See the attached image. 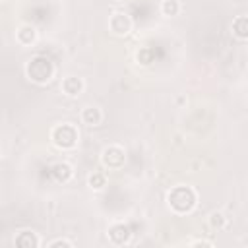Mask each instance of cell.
I'll return each mask as SVG.
<instances>
[{"instance_id": "cell-14", "label": "cell", "mask_w": 248, "mask_h": 248, "mask_svg": "<svg viewBox=\"0 0 248 248\" xmlns=\"http://www.w3.org/2000/svg\"><path fill=\"white\" fill-rule=\"evenodd\" d=\"M87 186H89L91 190H95V192L103 190V188L107 186V174H105L103 170H95V172H91V174L87 176Z\"/></svg>"}, {"instance_id": "cell-13", "label": "cell", "mask_w": 248, "mask_h": 248, "mask_svg": "<svg viewBox=\"0 0 248 248\" xmlns=\"http://www.w3.org/2000/svg\"><path fill=\"white\" fill-rule=\"evenodd\" d=\"M180 10H182V4L178 0H161V4H159V12L165 17H174L180 14Z\"/></svg>"}, {"instance_id": "cell-15", "label": "cell", "mask_w": 248, "mask_h": 248, "mask_svg": "<svg viewBox=\"0 0 248 248\" xmlns=\"http://www.w3.org/2000/svg\"><path fill=\"white\" fill-rule=\"evenodd\" d=\"M227 223H229V221H227V217H225L223 211H211L209 217H207V225H209L213 231H221V229H225Z\"/></svg>"}, {"instance_id": "cell-11", "label": "cell", "mask_w": 248, "mask_h": 248, "mask_svg": "<svg viewBox=\"0 0 248 248\" xmlns=\"http://www.w3.org/2000/svg\"><path fill=\"white\" fill-rule=\"evenodd\" d=\"M50 174H52V178L56 182L66 184V182H70L74 178V167L70 163H66V161H58V163H54L50 167Z\"/></svg>"}, {"instance_id": "cell-17", "label": "cell", "mask_w": 248, "mask_h": 248, "mask_svg": "<svg viewBox=\"0 0 248 248\" xmlns=\"http://www.w3.org/2000/svg\"><path fill=\"white\" fill-rule=\"evenodd\" d=\"M136 58H138V62H140V64H143V66H149V64L153 62V54H151V48H141V50H138Z\"/></svg>"}, {"instance_id": "cell-7", "label": "cell", "mask_w": 248, "mask_h": 248, "mask_svg": "<svg viewBox=\"0 0 248 248\" xmlns=\"http://www.w3.org/2000/svg\"><path fill=\"white\" fill-rule=\"evenodd\" d=\"M79 120H81V124H85V126H89V128H97V126L103 124L105 112H103V108L97 107V105H87V107L81 108Z\"/></svg>"}, {"instance_id": "cell-1", "label": "cell", "mask_w": 248, "mask_h": 248, "mask_svg": "<svg viewBox=\"0 0 248 248\" xmlns=\"http://www.w3.org/2000/svg\"><path fill=\"white\" fill-rule=\"evenodd\" d=\"M198 190L188 184H176L167 192V205L174 215H188L198 207Z\"/></svg>"}, {"instance_id": "cell-12", "label": "cell", "mask_w": 248, "mask_h": 248, "mask_svg": "<svg viewBox=\"0 0 248 248\" xmlns=\"http://www.w3.org/2000/svg\"><path fill=\"white\" fill-rule=\"evenodd\" d=\"M231 33L238 41H248V16H236L231 23Z\"/></svg>"}, {"instance_id": "cell-6", "label": "cell", "mask_w": 248, "mask_h": 248, "mask_svg": "<svg viewBox=\"0 0 248 248\" xmlns=\"http://www.w3.org/2000/svg\"><path fill=\"white\" fill-rule=\"evenodd\" d=\"M107 238L112 246H126L132 240V231L126 223H112L107 229Z\"/></svg>"}, {"instance_id": "cell-2", "label": "cell", "mask_w": 248, "mask_h": 248, "mask_svg": "<svg viewBox=\"0 0 248 248\" xmlns=\"http://www.w3.org/2000/svg\"><path fill=\"white\" fill-rule=\"evenodd\" d=\"M25 78L29 79V81H33V83H37V85H46L52 78H54V74H56V66H54V62L48 58V56H45V54H35V56H31L27 62H25Z\"/></svg>"}, {"instance_id": "cell-18", "label": "cell", "mask_w": 248, "mask_h": 248, "mask_svg": "<svg viewBox=\"0 0 248 248\" xmlns=\"http://www.w3.org/2000/svg\"><path fill=\"white\" fill-rule=\"evenodd\" d=\"M188 246H207V248H213L215 244L211 240H205V238H196V240H190Z\"/></svg>"}, {"instance_id": "cell-5", "label": "cell", "mask_w": 248, "mask_h": 248, "mask_svg": "<svg viewBox=\"0 0 248 248\" xmlns=\"http://www.w3.org/2000/svg\"><path fill=\"white\" fill-rule=\"evenodd\" d=\"M134 27V21H132V16L128 12H122V10H114L110 16H108V31L116 37H126L130 35Z\"/></svg>"}, {"instance_id": "cell-10", "label": "cell", "mask_w": 248, "mask_h": 248, "mask_svg": "<svg viewBox=\"0 0 248 248\" xmlns=\"http://www.w3.org/2000/svg\"><path fill=\"white\" fill-rule=\"evenodd\" d=\"M14 244L19 246V248H39L41 246V236L31 229H21L14 236Z\"/></svg>"}, {"instance_id": "cell-9", "label": "cell", "mask_w": 248, "mask_h": 248, "mask_svg": "<svg viewBox=\"0 0 248 248\" xmlns=\"http://www.w3.org/2000/svg\"><path fill=\"white\" fill-rule=\"evenodd\" d=\"M37 39H39V31L31 23H21L16 29V43L19 46H33L37 43Z\"/></svg>"}, {"instance_id": "cell-8", "label": "cell", "mask_w": 248, "mask_h": 248, "mask_svg": "<svg viewBox=\"0 0 248 248\" xmlns=\"http://www.w3.org/2000/svg\"><path fill=\"white\" fill-rule=\"evenodd\" d=\"M83 89H85V81L81 78H78V76H66L60 81V91L70 99L79 97L83 93Z\"/></svg>"}, {"instance_id": "cell-3", "label": "cell", "mask_w": 248, "mask_h": 248, "mask_svg": "<svg viewBox=\"0 0 248 248\" xmlns=\"http://www.w3.org/2000/svg\"><path fill=\"white\" fill-rule=\"evenodd\" d=\"M52 145L60 151H72L78 147L79 143V132L76 128V124L72 122H60V124H54L50 128V134H48Z\"/></svg>"}, {"instance_id": "cell-16", "label": "cell", "mask_w": 248, "mask_h": 248, "mask_svg": "<svg viewBox=\"0 0 248 248\" xmlns=\"http://www.w3.org/2000/svg\"><path fill=\"white\" fill-rule=\"evenodd\" d=\"M46 248H74V242L66 236H58V238L46 242Z\"/></svg>"}, {"instance_id": "cell-4", "label": "cell", "mask_w": 248, "mask_h": 248, "mask_svg": "<svg viewBox=\"0 0 248 248\" xmlns=\"http://www.w3.org/2000/svg\"><path fill=\"white\" fill-rule=\"evenodd\" d=\"M126 163V151L122 145L118 143H110V145H105L103 151H101V165L107 169V170H118L122 169Z\"/></svg>"}]
</instances>
